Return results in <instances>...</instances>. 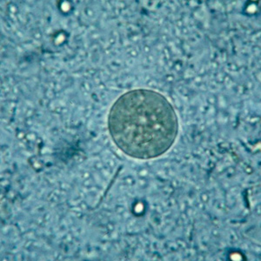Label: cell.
I'll return each mask as SVG.
<instances>
[{
  "instance_id": "cell-1",
  "label": "cell",
  "mask_w": 261,
  "mask_h": 261,
  "mask_svg": "<svg viewBox=\"0 0 261 261\" xmlns=\"http://www.w3.org/2000/svg\"><path fill=\"white\" fill-rule=\"evenodd\" d=\"M107 125L116 146L140 161L163 156L174 145L179 130L171 102L161 92L142 88L128 91L116 99Z\"/></svg>"
}]
</instances>
